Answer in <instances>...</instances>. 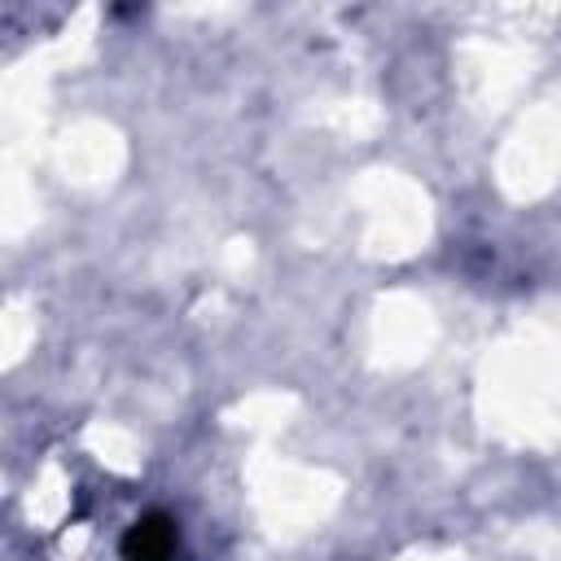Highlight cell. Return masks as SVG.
Masks as SVG:
<instances>
[{
    "mask_svg": "<svg viewBox=\"0 0 561 561\" xmlns=\"http://www.w3.org/2000/svg\"><path fill=\"white\" fill-rule=\"evenodd\" d=\"M171 552H175L171 522H162V517L136 522V530L127 539V561H171Z\"/></svg>",
    "mask_w": 561,
    "mask_h": 561,
    "instance_id": "cell-1",
    "label": "cell"
}]
</instances>
